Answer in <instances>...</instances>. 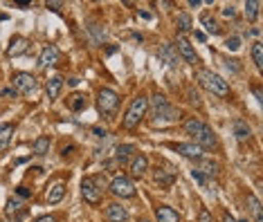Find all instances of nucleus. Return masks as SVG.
Here are the masks:
<instances>
[{
	"label": "nucleus",
	"mask_w": 263,
	"mask_h": 222,
	"mask_svg": "<svg viewBox=\"0 0 263 222\" xmlns=\"http://www.w3.org/2000/svg\"><path fill=\"white\" fill-rule=\"evenodd\" d=\"M148 108H151L153 124H173L180 119V110L171 106L164 94H153V99H148Z\"/></svg>",
	"instance_id": "f257e3e1"
},
{
	"label": "nucleus",
	"mask_w": 263,
	"mask_h": 222,
	"mask_svg": "<svg viewBox=\"0 0 263 222\" xmlns=\"http://www.w3.org/2000/svg\"><path fill=\"white\" fill-rule=\"evenodd\" d=\"M184 133L194 137V144H198L202 151H205V148H216L218 146L216 133H214L207 124H202L200 119H187V122H184Z\"/></svg>",
	"instance_id": "f03ea898"
},
{
	"label": "nucleus",
	"mask_w": 263,
	"mask_h": 222,
	"mask_svg": "<svg viewBox=\"0 0 263 222\" xmlns=\"http://www.w3.org/2000/svg\"><path fill=\"white\" fill-rule=\"evenodd\" d=\"M146 110H148V99L144 97V94H140V97H135L133 101H130V106H128V110H126V115H124L122 119V126L126 130H133L140 126V122L146 117Z\"/></svg>",
	"instance_id": "7ed1b4c3"
},
{
	"label": "nucleus",
	"mask_w": 263,
	"mask_h": 222,
	"mask_svg": "<svg viewBox=\"0 0 263 222\" xmlns=\"http://www.w3.org/2000/svg\"><path fill=\"white\" fill-rule=\"evenodd\" d=\"M198 81H200L202 88L209 90L212 94H216V97H227V94H230V83H227L220 74L212 72V70H200L198 72Z\"/></svg>",
	"instance_id": "20e7f679"
},
{
	"label": "nucleus",
	"mask_w": 263,
	"mask_h": 222,
	"mask_svg": "<svg viewBox=\"0 0 263 222\" xmlns=\"http://www.w3.org/2000/svg\"><path fill=\"white\" fill-rule=\"evenodd\" d=\"M11 83H14L16 92L25 94V97H32V94L39 90L36 79H34V76L29 74V72H16V74L11 76Z\"/></svg>",
	"instance_id": "39448f33"
},
{
	"label": "nucleus",
	"mask_w": 263,
	"mask_h": 222,
	"mask_svg": "<svg viewBox=\"0 0 263 222\" xmlns=\"http://www.w3.org/2000/svg\"><path fill=\"white\" fill-rule=\"evenodd\" d=\"M108 189H110L112 195L122 197V200H126V197H135V187H133V182H130V177H126V175H115L110 179Z\"/></svg>",
	"instance_id": "423d86ee"
},
{
	"label": "nucleus",
	"mask_w": 263,
	"mask_h": 222,
	"mask_svg": "<svg viewBox=\"0 0 263 222\" xmlns=\"http://www.w3.org/2000/svg\"><path fill=\"white\" fill-rule=\"evenodd\" d=\"M97 99H99V110L104 112V115H110V112H115L117 106H119L117 92H115V90H110V88H101L99 94H97Z\"/></svg>",
	"instance_id": "0eeeda50"
},
{
	"label": "nucleus",
	"mask_w": 263,
	"mask_h": 222,
	"mask_svg": "<svg viewBox=\"0 0 263 222\" xmlns=\"http://www.w3.org/2000/svg\"><path fill=\"white\" fill-rule=\"evenodd\" d=\"M81 195L88 205H99L101 202V191L97 189V184L92 182V177H83L81 179Z\"/></svg>",
	"instance_id": "6e6552de"
},
{
	"label": "nucleus",
	"mask_w": 263,
	"mask_h": 222,
	"mask_svg": "<svg viewBox=\"0 0 263 222\" xmlns=\"http://www.w3.org/2000/svg\"><path fill=\"white\" fill-rule=\"evenodd\" d=\"M171 148L176 153H180L182 157H187V159H196V162H200L202 159V148L198 146V144H194V142H187V144H171Z\"/></svg>",
	"instance_id": "1a4fd4ad"
},
{
	"label": "nucleus",
	"mask_w": 263,
	"mask_h": 222,
	"mask_svg": "<svg viewBox=\"0 0 263 222\" xmlns=\"http://www.w3.org/2000/svg\"><path fill=\"white\" fill-rule=\"evenodd\" d=\"M158 56H160V61L162 63H166V68H178V65H180V54H178L176 47L169 45V43L160 45Z\"/></svg>",
	"instance_id": "9d476101"
},
{
	"label": "nucleus",
	"mask_w": 263,
	"mask_h": 222,
	"mask_svg": "<svg viewBox=\"0 0 263 222\" xmlns=\"http://www.w3.org/2000/svg\"><path fill=\"white\" fill-rule=\"evenodd\" d=\"M176 45H178V52L182 54V56H184V61H187V63H191V65H194V63H198V54H196L194 45L189 43V41H187V36H184V34H178Z\"/></svg>",
	"instance_id": "9b49d317"
},
{
	"label": "nucleus",
	"mask_w": 263,
	"mask_h": 222,
	"mask_svg": "<svg viewBox=\"0 0 263 222\" xmlns=\"http://www.w3.org/2000/svg\"><path fill=\"white\" fill-rule=\"evenodd\" d=\"M128 171H130V175L133 177H142L148 171V157L146 155H142V153L133 155V159H130V164H128Z\"/></svg>",
	"instance_id": "f8f14e48"
},
{
	"label": "nucleus",
	"mask_w": 263,
	"mask_h": 222,
	"mask_svg": "<svg viewBox=\"0 0 263 222\" xmlns=\"http://www.w3.org/2000/svg\"><path fill=\"white\" fill-rule=\"evenodd\" d=\"M59 63V50L57 45H45L41 50V56H39V65L41 68H50V65H57Z\"/></svg>",
	"instance_id": "ddd939ff"
},
{
	"label": "nucleus",
	"mask_w": 263,
	"mask_h": 222,
	"mask_svg": "<svg viewBox=\"0 0 263 222\" xmlns=\"http://www.w3.org/2000/svg\"><path fill=\"white\" fill-rule=\"evenodd\" d=\"M106 218L110 222H126L128 211H126V207H122L119 202H112V205L106 207Z\"/></svg>",
	"instance_id": "4468645a"
},
{
	"label": "nucleus",
	"mask_w": 263,
	"mask_h": 222,
	"mask_svg": "<svg viewBox=\"0 0 263 222\" xmlns=\"http://www.w3.org/2000/svg\"><path fill=\"white\" fill-rule=\"evenodd\" d=\"M232 133H234L236 142H248L250 137H252V128H250L248 122H243V119H234V122H232Z\"/></svg>",
	"instance_id": "2eb2a0df"
},
{
	"label": "nucleus",
	"mask_w": 263,
	"mask_h": 222,
	"mask_svg": "<svg viewBox=\"0 0 263 222\" xmlns=\"http://www.w3.org/2000/svg\"><path fill=\"white\" fill-rule=\"evenodd\" d=\"M29 47V41L25 36H14V38L9 41V47H7V56H21V54H25Z\"/></svg>",
	"instance_id": "dca6fc26"
},
{
	"label": "nucleus",
	"mask_w": 263,
	"mask_h": 222,
	"mask_svg": "<svg viewBox=\"0 0 263 222\" xmlns=\"http://www.w3.org/2000/svg\"><path fill=\"white\" fill-rule=\"evenodd\" d=\"M137 153V148L133 144H119L115 148V162L117 164H126L128 159H133V155Z\"/></svg>",
	"instance_id": "f3484780"
},
{
	"label": "nucleus",
	"mask_w": 263,
	"mask_h": 222,
	"mask_svg": "<svg viewBox=\"0 0 263 222\" xmlns=\"http://www.w3.org/2000/svg\"><path fill=\"white\" fill-rule=\"evenodd\" d=\"M155 218H158V222H180V215L173 211L171 207H166V205L155 209Z\"/></svg>",
	"instance_id": "a211bd4d"
},
{
	"label": "nucleus",
	"mask_w": 263,
	"mask_h": 222,
	"mask_svg": "<svg viewBox=\"0 0 263 222\" xmlns=\"http://www.w3.org/2000/svg\"><path fill=\"white\" fill-rule=\"evenodd\" d=\"M63 195H65V184L63 182H57V184H52L50 191H47V202L50 205H59V202L63 200Z\"/></svg>",
	"instance_id": "6ab92c4d"
},
{
	"label": "nucleus",
	"mask_w": 263,
	"mask_h": 222,
	"mask_svg": "<svg viewBox=\"0 0 263 222\" xmlns=\"http://www.w3.org/2000/svg\"><path fill=\"white\" fill-rule=\"evenodd\" d=\"M61 88H63V79H61V76H52V79L47 81V99L57 101L59 94H61Z\"/></svg>",
	"instance_id": "aec40b11"
},
{
	"label": "nucleus",
	"mask_w": 263,
	"mask_h": 222,
	"mask_svg": "<svg viewBox=\"0 0 263 222\" xmlns=\"http://www.w3.org/2000/svg\"><path fill=\"white\" fill-rule=\"evenodd\" d=\"M11 135H14V126H11V124H3V126H0V153L9 146Z\"/></svg>",
	"instance_id": "412c9836"
},
{
	"label": "nucleus",
	"mask_w": 263,
	"mask_h": 222,
	"mask_svg": "<svg viewBox=\"0 0 263 222\" xmlns=\"http://www.w3.org/2000/svg\"><path fill=\"white\" fill-rule=\"evenodd\" d=\"M88 106V101H86V97H83V94H72V97H68V108L70 110H74V112H81L83 108Z\"/></svg>",
	"instance_id": "4be33fe9"
},
{
	"label": "nucleus",
	"mask_w": 263,
	"mask_h": 222,
	"mask_svg": "<svg viewBox=\"0 0 263 222\" xmlns=\"http://www.w3.org/2000/svg\"><path fill=\"white\" fill-rule=\"evenodd\" d=\"M200 23H202V25H205V29H207L209 34H214V36L220 34V27H218L216 18H214L212 14H202V16H200Z\"/></svg>",
	"instance_id": "5701e85b"
},
{
	"label": "nucleus",
	"mask_w": 263,
	"mask_h": 222,
	"mask_svg": "<svg viewBox=\"0 0 263 222\" xmlns=\"http://www.w3.org/2000/svg\"><path fill=\"white\" fill-rule=\"evenodd\" d=\"M248 205H250V211H252V215H254V222H263L259 197H256V195H250V197H248Z\"/></svg>",
	"instance_id": "b1692460"
},
{
	"label": "nucleus",
	"mask_w": 263,
	"mask_h": 222,
	"mask_svg": "<svg viewBox=\"0 0 263 222\" xmlns=\"http://www.w3.org/2000/svg\"><path fill=\"white\" fill-rule=\"evenodd\" d=\"M259 7H261L259 0H248L245 3V16H248V21H256L259 18Z\"/></svg>",
	"instance_id": "393cba45"
},
{
	"label": "nucleus",
	"mask_w": 263,
	"mask_h": 222,
	"mask_svg": "<svg viewBox=\"0 0 263 222\" xmlns=\"http://www.w3.org/2000/svg\"><path fill=\"white\" fill-rule=\"evenodd\" d=\"M153 179H155L158 184H162V187H169V184L173 182V173H166V171H162V169H155Z\"/></svg>",
	"instance_id": "a878e982"
},
{
	"label": "nucleus",
	"mask_w": 263,
	"mask_h": 222,
	"mask_svg": "<svg viewBox=\"0 0 263 222\" xmlns=\"http://www.w3.org/2000/svg\"><path fill=\"white\" fill-rule=\"evenodd\" d=\"M16 213L23 215V213H25V209H23V202H18V200H14V197H11V200L7 202V215H9V218H14Z\"/></svg>",
	"instance_id": "bb28decb"
},
{
	"label": "nucleus",
	"mask_w": 263,
	"mask_h": 222,
	"mask_svg": "<svg viewBox=\"0 0 263 222\" xmlns=\"http://www.w3.org/2000/svg\"><path fill=\"white\" fill-rule=\"evenodd\" d=\"M47 151H50V139L47 137H39L34 142V155H45Z\"/></svg>",
	"instance_id": "cd10ccee"
},
{
	"label": "nucleus",
	"mask_w": 263,
	"mask_h": 222,
	"mask_svg": "<svg viewBox=\"0 0 263 222\" xmlns=\"http://www.w3.org/2000/svg\"><path fill=\"white\" fill-rule=\"evenodd\" d=\"M176 21H178V27H180V34L189 32V29H194V23H191V18L187 14H178Z\"/></svg>",
	"instance_id": "c85d7f7f"
},
{
	"label": "nucleus",
	"mask_w": 263,
	"mask_h": 222,
	"mask_svg": "<svg viewBox=\"0 0 263 222\" xmlns=\"http://www.w3.org/2000/svg\"><path fill=\"white\" fill-rule=\"evenodd\" d=\"M216 169H218V164L216 162H212V159H205L202 157L200 159V173H205V175H214V173H216Z\"/></svg>",
	"instance_id": "c756f323"
},
{
	"label": "nucleus",
	"mask_w": 263,
	"mask_h": 222,
	"mask_svg": "<svg viewBox=\"0 0 263 222\" xmlns=\"http://www.w3.org/2000/svg\"><path fill=\"white\" fill-rule=\"evenodd\" d=\"M252 61L256 65V70L263 68V47H261V43H254L252 45Z\"/></svg>",
	"instance_id": "7c9ffc66"
},
{
	"label": "nucleus",
	"mask_w": 263,
	"mask_h": 222,
	"mask_svg": "<svg viewBox=\"0 0 263 222\" xmlns=\"http://www.w3.org/2000/svg\"><path fill=\"white\" fill-rule=\"evenodd\" d=\"M88 29H90V34H92V43H95V45H99L101 41L106 38V34H104V32H101V29H99V25H90Z\"/></svg>",
	"instance_id": "2f4dec72"
},
{
	"label": "nucleus",
	"mask_w": 263,
	"mask_h": 222,
	"mask_svg": "<svg viewBox=\"0 0 263 222\" xmlns=\"http://www.w3.org/2000/svg\"><path fill=\"white\" fill-rule=\"evenodd\" d=\"M225 47L227 50H232V52H236L238 47H241V38H238V36H232V38L225 41Z\"/></svg>",
	"instance_id": "473e14b6"
},
{
	"label": "nucleus",
	"mask_w": 263,
	"mask_h": 222,
	"mask_svg": "<svg viewBox=\"0 0 263 222\" xmlns=\"http://www.w3.org/2000/svg\"><path fill=\"white\" fill-rule=\"evenodd\" d=\"M92 182L95 184H97V189L101 191V189H106V187H108V179H106V175H97V177H95L92 179Z\"/></svg>",
	"instance_id": "72a5a7b5"
},
{
	"label": "nucleus",
	"mask_w": 263,
	"mask_h": 222,
	"mask_svg": "<svg viewBox=\"0 0 263 222\" xmlns=\"http://www.w3.org/2000/svg\"><path fill=\"white\" fill-rule=\"evenodd\" d=\"M225 18H236V9L232 7V5H227V7H223V11H220Z\"/></svg>",
	"instance_id": "f704fd0d"
},
{
	"label": "nucleus",
	"mask_w": 263,
	"mask_h": 222,
	"mask_svg": "<svg viewBox=\"0 0 263 222\" xmlns=\"http://www.w3.org/2000/svg\"><path fill=\"white\" fill-rule=\"evenodd\" d=\"M191 177H194L198 184H205V175H202V173H200L198 169H194V171H191Z\"/></svg>",
	"instance_id": "c9c22d12"
},
{
	"label": "nucleus",
	"mask_w": 263,
	"mask_h": 222,
	"mask_svg": "<svg viewBox=\"0 0 263 222\" xmlns=\"http://www.w3.org/2000/svg\"><path fill=\"white\" fill-rule=\"evenodd\" d=\"M92 133H95V137H99V139H104V137L108 135V133H106V128H99V126H95Z\"/></svg>",
	"instance_id": "e433bc0d"
},
{
	"label": "nucleus",
	"mask_w": 263,
	"mask_h": 222,
	"mask_svg": "<svg viewBox=\"0 0 263 222\" xmlns=\"http://www.w3.org/2000/svg\"><path fill=\"white\" fill-rule=\"evenodd\" d=\"M238 61H230V58H227V61H225V68L227 70H232V72H238V65H236Z\"/></svg>",
	"instance_id": "4c0bfd02"
},
{
	"label": "nucleus",
	"mask_w": 263,
	"mask_h": 222,
	"mask_svg": "<svg viewBox=\"0 0 263 222\" xmlns=\"http://www.w3.org/2000/svg\"><path fill=\"white\" fill-rule=\"evenodd\" d=\"M36 222H57V220L52 218V215H43V218H39Z\"/></svg>",
	"instance_id": "58836bf2"
},
{
	"label": "nucleus",
	"mask_w": 263,
	"mask_h": 222,
	"mask_svg": "<svg viewBox=\"0 0 263 222\" xmlns=\"http://www.w3.org/2000/svg\"><path fill=\"white\" fill-rule=\"evenodd\" d=\"M254 97H256V101H259V104L263 101V97H261V88H254Z\"/></svg>",
	"instance_id": "ea45409f"
},
{
	"label": "nucleus",
	"mask_w": 263,
	"mask_h": 222,
	"mask_svg": "<svg viewBox=\"0 0 263 222\" xmlns=\"http://www.w3.org/2000/svg\"><path fill=\"white\" fill-rule=\"evenodd\" d=\"M18 195H23V197H27V195H29V191H27L25 187H18Z\"/></svg>",
	"instance_id": "a19ab883"
},
{
	"label": "nucleus",
	"mask_w": 263,
	"mask_h": 222,
	"mask_svg": "<svg viewBox=\"0 0 263 222\" xmlns=\"http://www.w3.org/2000/svg\"><path fill=\"white\" fill-rule=\"evenodd\" d=\"M59 7H61V5H59V3H47V9H59Z\"/></svg>",
	"instance_id": "79ce46f5"
},
{
	"label": "nucleus",
	"mask_w": 263,
	"mask_h": 222,
	"mask_svg": "<svg viewBox=\"0 0 263 222\" xmlns=\"http://www.w3.org/2000/svg\"><path fill=\"white\" fill-rule=\"evenodd\" d=\"M200 0H189V7H200Z\"/></svg>",
	"instance_id": "37998d69"
},
{
	"label": "nucleus",
	"mask_w": 263,
	"mask_h": 222,
	"mask_svg": "<svg viewBox=\"0 0 263 222\" xmlns=\"http://www.w3.org/2000/svg\"><path fill=\"white\" fill-rule=\"evenodd\" d=\"M200 222H209V215H207V211H202V213H200Z\"/></svg>",
	"instance_id": "c03bdc74"
},
{
	"label": "nucleus",
	"mask_w": 263,
	"mask_h": 222,
	"mask_svg": "<svg viewBox=\"0 0 263 222\" xmlns=\"http://www.w3.org/2000/svg\"><path fill=\"white\" fill-rule=\"evenodd\" d=\"M223 222H236V220L232 218V215H225V220H223Z\"/></svg>",
	"instance_id": "a18cd8bd"
},
{
	"label": "nucleus",
	"mask_w": 263,
	"mask_h": 222,
	"mask_svg": "<svg viewBox=\"0 0 263 222\" xmlns=\"http://www.w3.org/2000/svg\"><path fill=\"white\" fill-rule=\"evenodd\" d=\"M140 222H148V220H140Z\"/></svg>",
	"instance_id": "49530a36"
}]
</instances>
